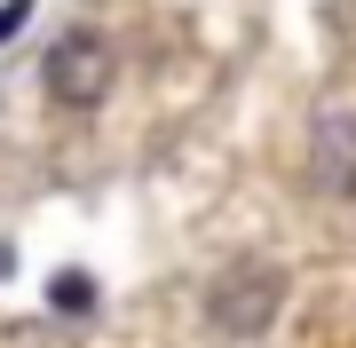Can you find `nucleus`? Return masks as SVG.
<instances>
[{
  "mask_svg": "<svg viewBox=\"0 0 356 348\" xmlns=\"http://www.w3.org/2000/svg\"><path fill=\"white\" fill-rule=\"evenodd\" d=\"M40 72H48V95H56L64 111H95L103 88H111V48H103L95 32H64Z\"/></svg>",
  "mask_w": 356,
  "mask_h": 348,
  "instance_id": "obj_1",
  "label": "nucleus"
},
{
  "mask_svg": "<svg viewBox=\"0 0 356 348\" xmlns=\"http://www.w3.org/2000/svg\"><path fill=\"white\" fill-rule=\"evenodd\" d=\"M269 301H277V277H245L238 293H214V317H222V333H261L269 324Z\"/></svg>",
  "mask_w": 356,
  "mask_h": 348,
  "instance_id": "obj_3",
  "label": "nucleus"
},
{
  "mask_svg": "<svg viewBox=\"0 0 356 348\" xmlns=\"http://www.w3.org/2000/svg\"><path fill=\"white\" fill-rule=\"evenodd\" d=\"M16 24H24V0H8V8H0V40H8Z\"/></svg>",
  "mask_w": 356,
  "mask_h": 348,
  "instance_id": "obj_4",
  "label": "nucleus"
},
{
  "mask_svg": "<svg viewBox=\"0 0 356 348\" xmlns=\"http://www.w3.org/2000/svg\"><path fill=\"white\" fill-rule=\"evenodd\" d=\"M317 182L332 198H356V119H325L317 127Z\"/></svg>",
  "mask_w": 356,
  "mask_h": 348,
  "instance_id": "obj_2",
  "label": "nucleus"
}]
</instances>
